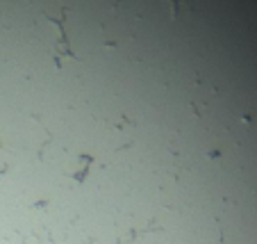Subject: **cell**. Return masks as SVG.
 <instances>
[{
  "label": "cell",
  "instance_id": "cell-1",
  "mask_svg": "<svg viewBox=\"0 0 257 244\" xmlns=\"http://www.w3.org/2000/svg\"><path fill=\"white\" fill-rule=\"evenodd\" d=\"M64 16H66V7L62 10V16H59V19H53V16H48L50 23H53L55 28H57V32H59V39H57V44H55V57H57V59H62V57H73L71 41H68V37H66V25H64Z\"/></svg>",
  "mask_w": 257,
  "mask_h": 244
}]
</instances>
